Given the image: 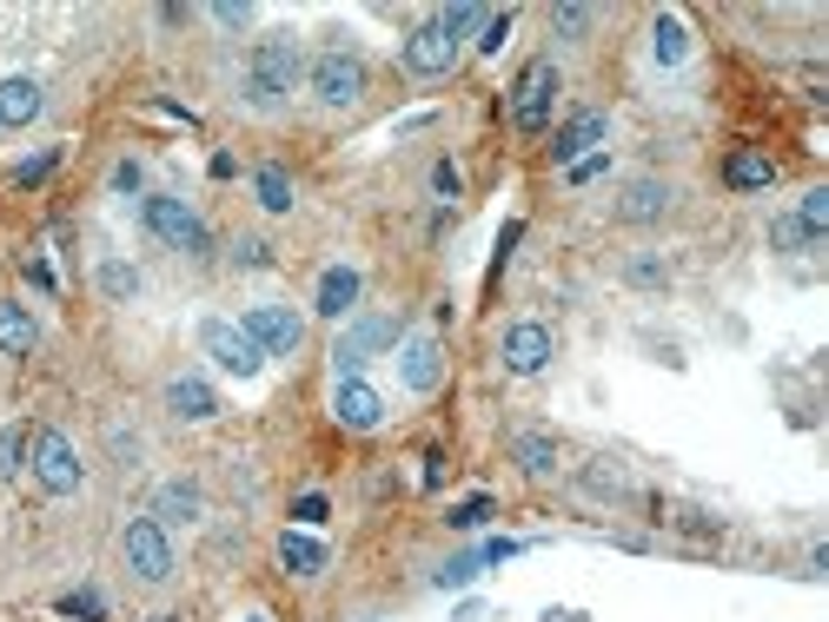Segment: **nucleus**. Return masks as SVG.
<instances>
[{
  "mask_svg": "<svg viewBox=\"0 0 829 622\" xmlns=\"http://www.w3.org/2000/svg\"><path fill=\"white\" fill-rule=\"evenodd\" d=\"M34 344H40L34 312L14 305V298H0V351H8V358H34Z\"/></svg>",
  "mask_w": 829,
  "mask_h": 622,
  "instance_id": "20",
  "label": "nucleus"
},
{
  "mask_svg": "<svg viewBox=\"0 0 829 622\" xmlns=\"http://www.w3.org/2000/svg\"><path fill=\"white\" fill-rule=\"evenodd\" d=\"M299 73H305V53L292 34H266L253 47V60H245V86H239V100L253 107V113H279L292 94H299Z\"/></svg>",
  "mask_w": 829,
  "mask_h": 622,
  "instance_id": "1",
  "label": "nucleus"
},
{
  "mask_svg": "<svg viewBox=\"0 0 829 622\" xmlns=\"http://www.w3.org/2000/svg\"><path fill=\"white\" fill-rule=\"evenodd\" d=\"M239 331L253 338L266 358H292V351L305 344V318H299L292 305H245V312H239Z\"/></svg>",
  "mask_w": 829,
  "mask_h": 622,
  "instance_id": "8",
  "label": "nucleus"
},
{
  "mask_svg": "<svg viewBox=\"0 0 829 622\" xmlns=\"http://www.w3.org/2000/svg\"><path fill=\"white\" fill-rule=\"evenodd\" d=\"M512 464L531 471V477H551L557 471V437L551 430H518L512 437Z\"/></svg>",
  "mask_w": 829,
  "mask_h": 622,
  "instance_id": "22",
  "label": "nucleus"
},
{
  "mask_svg": "<svg viewBox=\"0 0 829 622\" xmlns=\"http://www.w3.org/2000/svg\"><path fill=\"white\" fill-rule=\"evenodd\" d=\"M359 292H365L359 265H325V272H319V292H312V312L339 325V318H352V312H359Z\"/></svg>",
  "mask_w": 829,
  "mask_h": 622,
  "instance_id": "14",
  "label": "nucleus"
},
{
  "mask_svg": "<svg viewBox=\"0 0 829 622\" xmlns=\"http://www.w3.org/2000/svg\"><path fill=\"white\" fill-rule=\"evenodd\" d=\"M723 186H730V193H764V186H777V159L757 153V146H736V153L723 159Z\"/></svg>",
  "mask_w": 829,
  "mask_h": 622,
  "instance_id": "18",
  "label": "nucleus"
},
{
  "mask_svg": "<svg viewBox=\"0 0 829 622\" xmlns=\"http://www.w3.org/2000/svg\"><path fill=\"white\" fill-rule=\"evenodd\" d=\"M21 464H27V437L21 430H0V484H8Z\"/></svg>",
  "mask_w": 829,
  "mask_h": 622,
  "instance_id": "36",
  "label": "nucleus"
},
{
  "mask_svg": "<svg viewBox=\"0 0 829 622\" xmlns=\"http://www.w3.org/2000/svg\"><path fill=\"white\" fill-rule=\"evenodd\" d=\"M200 351H206L219 371H232V378H260L266 371V351L239 331V318H206L200 325Z\"/></svg>",
  "mask_w": 829,
  "mask_h": 622,
  "instance_id": "7",
  "label": "nucleus"
},
{
  "mask_svg": "<svg viewBox=\"0 0 829 622\" xmlns=\"http://www.w3.org/2000/svg\"><path fill=\"white\" fill-rule=\"evenodd\" d=\"M770 245H777V252H809V232L796 225V212H783V219H770Z\"/></svg>",
  "mask_w": 829,
  "mask_h": 622,
  "instance_id": "33",
  "label": "nucleus"
},
{
  "mask_svg": "<svg viewBox=\"0 0 829 622\" xmlns=\"http://www.w3.org/2000/svg\"><path fill=\"white\" fill-rule=\"evenodd\" d=\"M398 385L411 398H432L445 385V344L438 338H405L398 344Z\"/></svg>",
  "mask_w": 829,
  "mask_h": 622,
  "instance_id": "13",
  "label": "nucleus"
},
{
  "mask_svg": "<svg viewBox=\"0 0 829 622\" xmlns=\"http://www.w3.org/2000/svg\"><path fill=\"white\" fill-rule=\"evenodd\" d=\"M585 490L617 503V497L630 490V477H624V464H611V458H591V464H585Z\"/></svg>",
  "mask_w": 829,
  "mask_h": 622,
  "instance_id": "27",
  "label": "nucleus"
},
{
  "mask_svg": "<svg viewBox=\"0 0 829 622\" xmlns=\"http://www.w3.org/2000/svg\"><path fill=\"white\" fill-rule=\"evenodd\" d=\"M40 107H47L40 80H27V73H8V80H0V126H34Z\"/></svg>",
  "mask_w": 829,
  "mask_h": 622,
  "instance_id": "19",
  "label": "nucleus"
},
{
  "mask_svg": "<svg viewBox=\"0 0 829 622\" xmlns=\"http://www.w3.org/2000/svg\"><path fill=\"white\" fill-rule=\"evenodd\" d=\"M385 344H398V318H359L339 344H332V371H339V378H359L365 365H372V351H385Z\"/></svg>",
  "mask_w": 829,
  "mask_h": 622,
  "instance_id": "11",
  "label": "nucleus"
},
{
  "mask_svg": "<svg viewBox=\"0 0 829 622\" xmlns=\"http://www.w3.org/2000/svg\"><path fill=\"white\" fill-rule=\"evenodd\" d=\"M505 40H512V14H484L478 21V53H497Z\"/></svg>",
  "mask_w": 829,
  "mask_h": 622,
  "instance_id": "38",
  "label": "nucleus"
},
{
  "mask_svg": "<svg viewBox=\"0 0 829 622\" xmlns=\"http://www.w3.org/2000/svg\"><path fill=\"white\" fill-rule=\"evenodd\" d=\"M53 166H60V146H47V153H34V159H21V166H14V186H40V180H47V172H53Z\"/></svg>",
  "mask_w": 829,
  "mask_h": 622,
  "instance_id": "35",
  "label": "nucleus"
},
{
  "mask_svg": "<svg viewBox=\"0 0 829 622\" xmlns=\"http://www.w3.org/2000/svg\"><path fill=\"white\" fill-rule=\"evenodd\" d=\"M219 27H253V8H239V0H226V8H213Z\"/></svg>",
  "mask_w": 829,
  "mask_h": 622,
  "instance_id": "43",
  "label": "nucleus"
},
{
  "mask_svg": "<svg viewBox=\"0 0 829 622\" xmlns=\"http://www.w3.org/2000/svg\"><path fill=\"white\" fill-rule=\"evenodd\" d=\"M557 60H525V73L512 80V126L518 133H544L551 107H557Z\"/></svg>",
  "mask_w": 829,
  "mask_h": 622,
  "instance_id": "6",
  "label": "nucleus"
},
{
  "mask_svg": "<svg viewBox=\"0 0 829 622\" xmlns=\"http://www.w3.org/2000/svg\"><path fill=\"white\" fill-rule=\"evenodd\" d=\"M332 417H339L346 430H379L385 424V398L365 378H339V391H332Z\"/></svg>",
  "mask_w": 829,
  "mask_h": 622,
  "instance_id": "16",
  "label": "nucleus"
},
{
  "mask_svg": "<svg viewBox=\"0 0 829 622\" xmlns=\"http://www.w3.org/2000/svg\"><path fill=\"white\" fill-rule=\"evenodd\" d=\"M478 570H484L478 557H452V563H445L432 583H438V589H465V583H478Z\"/></svg>",
  "mask_w": 829,
  "mask_h": 622,
  "instance_id": "37",
  "label": "nucleus"
},
{
  "mask_svg": "<svg viewBox=\"0 0 829 622\" xmlns=\"http://www.w3.org/2000/svg\"><path fill=\"white\" fill-rule=\"evenodd\" d=\"M551 34L557 40H585L591 34V8H551Z\"/></svg>",
  "mask_w": 829,
  "mask_h": 622,
  "instance_id": "32",
  "label": "nucleus"
},
{
  "mask_svg": "<svg viewBox=\"0 0 829 622\" xmlns=\"http://www.w3.org/2000/svg\"><path fill=\"white\" fill-rule=\"evenodd\" d=\"M419 484H425V490H438V484H445V451H425V471H419Z\"/></svg>",
  "mask_w": 829,
  "mask_h": 622,
  "instance_id": "44",
  "label": "nucleus"
},
{
  "mask_svg": "<svg viewBox=\"0 0 829 622\" xmlns=\"http://www.w3.org/2000/svg\"><path fill=\"white\" fill-rule=\"evenodd\" d=\"M292 516H299L305 529H312V523H325V497H319V490H312V497H299V510H292Z\"/></svg>",
  "mask_w": 829,
  "mask_h": 622,
  "instance_id": "45",
  "label": "nucleus"
},
{
  "mask_svg": "<svg viewBox=\"0 0 829 622\" xmlns=\"http://www.w3.org/2000/svg\"><path fill=\"white\" fill-rule=\"evenodd\" d=\"M279 563H286L292 576H319L332 557H325V544H319V537H299V529H286V537H279Z\"/></svg>",
  "mask_w": 829,
  "mask_h": 622,
  "instance_id": "24",
  "label": "nucleus"
},
{
  "mask_svg": "<svg viewBox=\"0 0 829 622\" xmlns=\"http://www.w3.org/2000/svg\"><path fill=\"white\" fill-rule=\"evenodd\" d=\"M671 206H677L671 180H630L624 199H617V219L624 225H657V219H671Z\"/></svg>",
  "mask_w": 829,
  "mask_h": 622,
  "instance_id": "15",
  "label": "nucleus"
},
{
  "mask_svg": "<svg viewBox=\"0 0 829 622\" xmlns=\"http://www.w3.org/2000/svg\"><path fill=\"white\" fill-rule=\"evenodd\" d=\"M432 193H438L445 206H458V193H465V180H458V166H452V159H438V166H432Z\"/></svg>",
  "mask_w": 829,
  "mask_h": 622,
  "instance_id": "39",
  "label": "nucleus"
},
{
  "mask_svg": "<svg viewBox=\"0 0 829 622\" xmlns=\"http://www.w3.org/2000/svg\"><path fill=\"white\" fill-rule=\"evenodd\" d=\"M650 60H657V66H684V60H690V27H684L677 14H657V21H650Z\"/></svg>",
  "mask_w": 829,
  "mask_h": 622,
  "instance_id": "21",
  "label": "nucleus"
},
{
  "mask_svg": "<svg viewBox=\"0 0 829 622\" xmlns=\"http://www.w3.org/2000/svg\"><path fill=\"white\" fill-rule=\"evenodd\" d=\"M796 225L809 232V245H822V232H829V186H809V193H803V206H796Z\"/></svg>",
  "mask_w": 829,
  "mask_h": 622,
  "instance_id": "28",
  "label": "nucleus"
},
{
  "mask_svg": "<svg viewBox=\"0 0 829 622\" xmlns=\"http://www.w3.org/2000/svg\"><path fill=\"white\" fill-rule=\"evenodd\" d=\"M60 615H80V622H107V596H100V589H73V596H60Z\"/></svg>",
  "mask_w": 829,
  "mask_h": 622,
  "instance_id": "30",
  "label": "nucleus"
},
{
  "mask_svg": "<svg viewBox=\"0 0 829 622\" xmlns=\"http://www.w3.org/2000/svg\"><path fill=\"white\" fill-rule=\"evenodd\" d=\"M27 464H34V477H40V490H53V497H73L80 484H87V464H80V451H73V437L67 430H34V443H27Z\"/></svg>",
  "mask_w": 829,
  "mask_h": 622,
  "instance_id": "5",
  "label": "nucleus"
},
{
  "mask_svg": "<svg viewBox=\"0 0 829 622\" xmlns=\"http://www.w3.org/2000/svg\"><path fill=\"white\" fill-rule=\"evenodd\" d=\"M200 516V484H159V497H153V523L166 529V523H193Z\"/></svg>",
  "mask_w": 829,
  "mask_h": 622,
  "instance_id": "23",
  "label": "nucleus"
},
{
  "mask_svg": "<svg viewBox=\"0 0 829 622\" xmlns=\"http://www.w3.org/2000/svg\"><path fill=\"white\" fill-rule=\"evenodd\" d=\"M604 139H611V113H598V107L570 113V120L551 133V166H577V159H591Z\"/></svg>",
  "mask_w": 829,
  "mask_h": 622,
  "instance_id": "12",
  "label": "nucleus"
},
{
  "mask_svg": "<svg viewBox=\"0 0 829 622\" xmlns=\"http://www.w3.org/2000/svg\"><path fill=\"white\" fill-rule=\"evenodd\" d=\"M120 557H127V570L140 583H166V576H173V544H166V529L153 516H133L120 529Z\"/></svg>",
  "mask_w": 829,
  "mask_h": 622,
  "instance_id": "9",
  "label": "nucleus"
},
{
  "mask_svg": "<svg viewBox=\"0 0 829 622\" xmlns=\"http://www.w3.org/2000/svg\"><path fill=\"white\" fill-rule=\"evenodd\" d=\"M518 550H525V544H512V537H491V544L478 550V563H484V570H491V563H512Z\"/></svg>",
  "mask_w": 829,
  "mask_h": 622,
  "instance_id": "41",
  "label": "nucleus"
},
{
  "mask_svg": "<svg viewBox=\"0 0 829 622\" xmlns=\"http://www.w3.org/2000/svg\"><path fill=\"white\" fill-rule=\"evenodd\" d=\"M166 411H173V417H187V424H206V417H219V391H213L206 378L180 371L173 385H166Z\"/></svg>",
  "mask_w": 829,
  "mask_h": 622,
  "instance_id": "17",
  "label": "nucleus"
},
{
  "mask_svg": "<svg viewBox=\"0 0 829 622\" xmlns=\"http://www.w3.org/2000/svg\"><path fill=\"white\" fill-rule=\"evenodd\" d=\"M305 86H312V100L332 107V113H346L365 100V60L352 47H325L312 66H305Z\"/></svg>",
  "mask_w": 829,
  "mask_h": 622,
  "instance_id": "4",
  "label": "nucleus"
},
{
  "mask_svg": "<svg viewBox=\"0 0 829 622\" xmlns=\"http://www.w3.org/2000/svg\"><path fill=\"white\" fill-rule=\"evenodd\" d=\"M140 219H146V232H153L166 252H180V258H206V252H213L206 219H200L187 199H173V193H146V199H140Z\"/></svg>",
  "mask_w": 829,
  "mask_h": 622,
  "instance_id": "3",
  "label": "nucleus"
},
{
  "mask_svg": "<svg viewBox=\"0 0 829 622\" xmlns=\"http://www.w3.org/2000/svg\"><path fill=\"white\" fill-rule=\"evenodd\" d=\"M484 14L471 8V0H458V8H445V14H432V21H419L405 34V73H419V80H445L452 66H458V47H465V34L478 27Z\"/></svg>",
  "mask_w": 829,
  "mask_h": 622,
  "instance_id": "2",
  "label": "nucleus"
},
{
  "mask_svg": "<svg viewBox=\"0 0 829 622\" xmlns=\"http://www.w3.org/2000/svg\"><path fill=\"white\" fill-rule=\"evenodd\" d=\"M624 285H637V292H663V285H671V265H663L657 252H637V258H624Z\"/></svg>",
  "mask_w": 829,
  "mask_h": 622,
  "instance_id": "26",
  "label": "nucleus"
},
{
  "mask_svg": "<svg viewBox=\"0 0 829 622\" xmlns=\"http://www.w3.org/2000/svg\"><path fill=\"white\" fill-rule=\"evenodd\" d=\"M544 622H585V615H577V609H557V615H544Z\"/></svg>",
  "mask_w": 829,
  "mask_h": 622,
  "instance_id": "46",
  "label": "nucleus"
},
{
  "mask_svg": "<svg viewBox=\"0 0 829 622\" xmlns=\"http://www.w3.org/2000/svg\"><path fill=\"white\" fill-rule=\"evenodd\" d=\"M253 193H260V206H266L273 219L299 206V193H292V172H286V166H260V172H253Z\"/></svg>",
  "mask_w": 829,
  "mask_h": 622,
  "instance_id": "25",
  "label": "nucleus"
},
{
  "mask_svg": "<svg viewBox=\"0 0 829 622\" xmlns=\"http://www.w3.org/2000/svg\"><path fill=\"white\" fill-rule=\"evenodd\" d=\"M100 292H107L113 305H127V298H140V272H133L127 258H107V265H100Z\"/></svg>",
  "mask_w": 829,
  "mask_h": 622,
  "instance_id": "29",
  "label": "nucleus"
},
{
  "mask_svg": "<svg viewBox=\"0 0 829 622\" xmlns=\"http://www.w3.org/2000/svg\"><path fill=\"white\" fill-rule=\"evenodd\" d=\"M445 523H452V529H484V523H491V497H465V503H452Z\"/></svg>",
  "mask_w": 829,
  "mask_h": 622,
  "instance_id": "34",
  "label": "nucleus"
},
{
  "mask_svg": "<svg viewBox=\"0 0 829 622\" xmlns=\"http://www.w3.org/2000/svg\"><path fill=\"white\" fill-rule=\"evenodd\" d=\"M564 172H570V186H591V180H604V172H611V153H591V159H577Z\"/></svg>",
  "mask_w": 829,
  "mask_h": 622,
  "instance_id": "40",
  "label": "nucleus"
},
{
  "mask_svg": "<svg viewBox=\"0 0 829 622\" xmlns=\"http://www.w3.org/2000/svg\"><path fill=\"white\" fill-rule=\"evenodd\" d=\"M140 180H146L140 159H120V166H113V193H140Z\"/></svg>",
  "mask_w": 829,
  "mask_h": 622,
  "instance_id": "42",
  "label": "nucleus"
},
{
  "mask_svg": "<svg viewBox=\"0 0 829 622\" xmlns=\"http://www.w3.org/2000/svg\"><path fill=\"white\" fill-rule=\"evenodd\" d=\"M497 358H505L512 378H538V371L557 358V338H551V325L518 318V325H505V344H497Z\"/></svg>",
  "mask_w": 829,
  "mask_h": 622,
  "instance_id": "10",
  "label": "nucleus"
},
{
  "mask_svg": "<svg viewBox=\"0 0 829 622\" xmlns=\"http://www.w3.org/2000/svg\"><path fill=\"white\" fill-rule=\"evenodd\" d=\"M232 265L239 272H273V245L266 239H232Z\"/></svg>",
  "mask_w": 829,
  "mask_h": 622,
  "instance_id": "31",
  "label": "nucleus"
}]
</instances>
